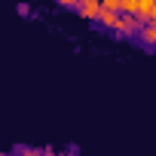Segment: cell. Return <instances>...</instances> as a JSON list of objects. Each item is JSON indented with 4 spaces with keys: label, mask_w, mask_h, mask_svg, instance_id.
Here are the masks:
<instances>
[{
    "label": "cell",
    "mask_w": 156,
    "mask_h": 156,
    "mask_svg": "<svg viewBox=\"0 0 156 156\" xmlns=\"http://www.w3.org/2000/svg\"><path fill=\"white\" fill-rule=\"evenodd\" d=\"M98 3L107 6V9H116V12H119V0H98Z\"/></svg>",
    "instance_id": "cell-4"
},
{
    "label": "cell",
    "mask_w": 156,
    "mask_h": 156,
    "mask_svg": "<svg viewBox=\"0 0 156 156\" xmlns=\"http://www.w3.org/2000/svg\"><path fill=\"white\" fill-rule=\"evenodd\" d=\"M58 3L67 6V9H76V6H80V0H58Z\"/></svg>",
    "instance_id": "cell-5"
},
{
    "label": "cell",
    "mask_w": 156,
    "mask_h": 156,
    "mask_svg": "<svg viewBox=\"0 0 156 156\" xmlns=\"http://www.w3.org/2000/svg\"><path fill=\"white\" fill-rule=\"evenodd\" d=\"M116 16H119L116 9H107V6H101V9H98V19H95V22H101V25H104L107 31H113V25H116Z\"/></svg>",
    "instance_id": "cell-2"
},
{
    "label": "cell",
    "mask_w": 156,
    "mask_h": 156,
    "mask_svg": "<svg viewBox=\"0 0 156 156\" xmlns=\"http://www.w3.org/2000/svg\"><path fill=\"white\" fill-rule=\"evenodd\" d=\"M141 40L147 46H156V22H144L141 25Z\"/></svg>",
    "instance_id": "cell-3"
},
{
    "label": "cell",
    "mask_w": 156,
    "mask_h": 156,
    "mask_svg": "<svg viewBox=\"0 0 156 156\" xmlns=\"http://www.w3.org/2000/svg\"><path fill=\"white\" fill-rule=\"evenodd\" d=\"M141 25H144L141 19H135V16H126V12H119V16H116V25H113V31H116V34H135V31H138Z\"/></svg>",
    "instance_id": "cell-1"
}]
</instances>
